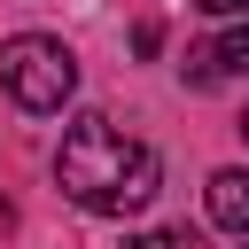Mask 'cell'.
I'll list each match as a JSON object with an SVG mask.
<instances>
[{
    "instance_id": "obj_1",
    "label": "cell",
    "mask_w": 249,
    "mask_h": 249,
    "mask_svg": "<svg viewBox=\"0 0 249 249\" xmlns=\"http://www.w3.org/2000/svg\"><path fill=\"white\" fill-rule=\"evenodd\" d=\"M54 179L78 210L93 218H124V210H148L156 202V148L148 140H124L109 117H78L62 132V156H54Z\"/></svg>"
},
{
    "instance_id": "obj_2",
    "label": "cell",
    "mask_w": 249,
    "mask_h": 249,
    "mask_svg": "<svg viewBox=\"0 0 249 249\" xmlns=\"http://www.w3.org/2000/svg\"><path fill=\"white\" fill-rule=\"evenodd\" d=\"M0 86L16 93V109L54 117L78 93V54L62 39H47V31H16V39H0Z\"/></svg>"
},
{
    "instance_id": "obj_3",
    "label": "cell",
    "mask_w": 249,
    "mask_h": 249,
    "mask_svg": "<svg viewBox=\"0 0 249 249\" xmlns=\"http://www.w3.org/2000/svg\"><path fill=\"white\" fill-rule=\"evenodd\" d=\"M233 70H249V23H241V31H226L218 47L187 54V78H195V86H218V78H233Z\"/></svg>"
},
{
    "instance_id": "obj_4",
    "label": "cell",
    "mask_w": 249,
    "mask_h": 249,
    "mask_svg": "<svg viewBox=\"0 0 249 249\" xmlns=\"http://www.w3.org/2000/svg\"><path fill=\"white\" fill-rule=\"evenodd\" d=\"M202 202H210V218H218L226 233L249 241V171H210V195H202Z\"/></svg>"
},
{
    "instance_id": "obj_5",
    "label": "cell",
    "mask_w": 249,
    "mask_h": 249,
    "mask_svg": "<svg viewBox=\"0 0 249 249\" xmlns=\"http://www.w3.org/2000/svg\"><path fill=\"white\" fill-rule=\"evenodd\" d=\"M124 249H195L187 233H140V241H124Z\"/></svg>"
},
{
    "instance_id": "obj_6",
    "label": "cell",
    "mask_w": 249,
    "mask_h": 249,
    "mask_svg": "<svg viewBox=\"0 0 249 249\" xmlns=\"http://www.w3.org/2000/svg\"><path fill=\"white\" fill-rule=\"evenodd\" d=\"M195 8H210V16H249V0H195Z\"/></svg>"
},
{
    "instance_id": "obj_7",
    "label": "cell",
    "mask_w": 249,
    "mask_h": 249,
    "mask_svg": "<svg viewBox=\"0 0 249 249\" xmlns=\"http://www.w3.org/2000/svg\"><path fill=\"white\" fill-rule=\"evenodd\" d=\"M241 132H249V117H241Z\"/></svg>"
},
{
    "instance_id": "obj_8",
    "label": "cell",
    "mask_w": 249,
    "mask_h": 249,
    "mask_svg": "<svg viewBox=\"0 0 249 249\" xmlns=\"http://www.w3.org/2000/svg\"><path fill=\"white\" fill-rule=\"evenodd\" d=\"M241 249H249V241H241Z\"/></svg>"
}]
</instances>
